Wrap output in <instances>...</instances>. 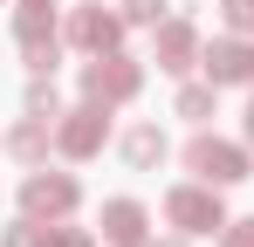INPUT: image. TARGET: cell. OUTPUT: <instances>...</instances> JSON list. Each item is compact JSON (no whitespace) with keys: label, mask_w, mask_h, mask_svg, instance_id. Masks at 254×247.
<instances>
[{"label":"cell","mask_w":254,"mask_h":247,"mask_svg":"<svg viewBox=\"0 0 254 247\" xmlns=\"http://www.w3.org/2000/svg\"><path fill=\"white\" fill-rule=\"evenodd\" d=\"M76 89H83L89 103H103V110H124V103H137V89H144V62H137V55H124V48L83 55Z\"/></svg>","instance_id":"obj_1"},{"label":"cell","mask_w":254,"mask_h":247,"mask_svg":"<svg viewBox=\"0 0 254 247\" xmlns=\"http://www.w3.org/2000/svg\"><path fill=\"white\" fill-rule=\"evenodd\" d=\"M179 165H186L192 179L220 185V192H227V185H248V179H254V151H248V144H234V137H213L206 124H199V130L186 137Z\"/></svg>","instance_id":"obj_2"},{"label":"cell","mask_w":254,"mask_h":247,"mask_svg":"<svg viewBox=\"0 0 254 247\" xmlns=\"http://www.w3.org/2000/svg\"><path fill=\"white\" fill-rule=\"evenodd\" d=\"M165 227L172 234H186V241H220V227H227V199H220V185L206 179H186V185H172L165 192Z\"/></svg>","instance_id":"obj_3"},{"label":"cell","mask_w":254,"mask_h":247,"mask_svg":"<svg viewBox=\"0 0 254 247\" xmlns=\"http://www.w3.org/2000/svg\"><path fill=\"white\" fill-rule=\"evenodd\" d=\"M14 48H21V69L28 76H55V62L69 55L55 7H14Z\"/></svg>","instance_id":"obj_4"},{"label":"cell","mask_w":254,"mask_h":247,"mask_svg":"<svg viewBox=\"0 0 254 247\" xmlns=\"http://www.w3.org/2000/svg\"><path fill=\"white\" fill-rule=\"evenodd\" d=\"M76 206H83V179H76V172L35 165V172L21 179V213H28V220H76Z\"/></svg>","instance_id":"obj_5"},{"label":"cell","mask_w":254,"mask_h":247,"mask_svg":"<svg viewBox=\"0 0 254 247\" xmlns=\"http://www.w3.org/2000/svg\"><path fill=\"white\" fill-rule=\"evenodd\" d=\"M124 14L117 7H103V0H83V7H69L62 14V41L76 48V55H103V48H124Z\"/></svg>","instance_id":"obj_6"},{"label":"cell","mask_w":254,"mask_h":247,"mask_svg":"<svg viewBox=\"0 0 254 247\" xmlns=\"http://www.w3.org/2000/svg\"><path fill=\"white\" fill-rule=\"evenodd\" d=\"M103 144H110V110H103V103H89V96H83L76 110L55 117V151H62L69 165H89Z\"/></svg>","instance_id":"obj_7"},{"label":"cell","mask_w":254,"mask_h":247,"mask_svg":"<svg viewBox=\"0 0 254 247\" xmlns=\"http://www.w3.org/2000/svg\"><path fill=\"white\" fill-rule=\"evenodd\" d=\"M199 55H206V41H199V28H192L186 14H165V21L151 28V62H158L165 76L186 82L192 69H199Z\"/></svg>","instance_id":"obj_8"},{"label":"cell","mask_w":254,"mask_h":247,"mask_svg":"<svg viewBox=\"0 0 254 247\" xmlns=\"http://www.w3.org/2000/svg\"><path fill=\"white\" fill-rule=\"evenodd\" d=\"M199 69L220 89H254V35H213L206 55H199Z\"/></svg>","instance_id":"obj_9"},{"label":"cell","mask_w":254,"mask_h":247,"mask_svg":"<svg viewBox=\"0 0 254 247\" xmlns=\"http://www.w3.org/2000/svg\"><path fill=\"white\" fill-rule=\"evenodd\" d=\"M103 241L110 247H151V206L130 199V192H117V199H103Z\"/></svg>","instance_id":"obj_10"},{"label":"cell","mask_w":254,"mask_h":247,"mask_svg":"<svg viewBox=\"0 0 254 247\" xmlns=\"http://www.w3.org/2000/svg\"><path fill=\"white\" fill-rule=\"evenodd\" d=\"M0 151L21 165V172H35V165H48V151H55V124H48V117H28V110H21V117H14V130L0 137Z\"/></svg>","instance_id":"obj_11"},{"label":"cell","mask_w":254,"mask_h":247,"mask_svg":"<svg viewBox=\"0 0 254 247\" xmlns=\"http://www.w3.org/2000/svg\"><path fill=\"white\" fill-rule=\"evenodd\" d=\"M117 151H124V165H130V172H158V165L172 158L165 124H130L124 137H117Z\"/></svg>","instance_id":"obj_12"},{"label":"cell","mask_w":254,"mask_h":247,"mask_svg":"<svg viewBox=\"0 0 254 247\" xmlns=\"http://www.w3.org/2000/svg\"><path fill=\"white\" fill-rule=\"evenodd\" d=\"M213 96H220V82H192V76H186V82H179V96H172V117H186L192 130H199V124L213 117Z\"/></svg>","instance_id":"obj_13"},{"label":"cell","mask_w":254,"mask_h":247,"mask_svg":"<svg viewBox=\"0 0 254 247\" xmlns=\"http://www.w3.org/2000/svg\"><path fill=\"white\" fill-rule=\"evenodd\" d=\"M21 110H28V117H62V110H69V103H62V89H55V76H28V96H21Z\"/></svg>","instance_id":"obj_14"},{"label":"cell","mask_w":254,"mask_h":247,"mask_svg":"<svg viewBox=\"0 0 254 247\" xmlns=\"http://www.w3.org/2000/svg\"><path fill=\"white\" fill-rule=\"evenodd\" d=\"M117 14H124V28H158L172 14V0H117Z\"/></svg>","instance_id":"obj_15"},{"label":"cell","mask_w":254,"mask_h":247,"mask_svg":"<svg viewBox=\"0 0 254 247\" xmlns=\"http://www.w3.org/2000/svg\"><path fill=\"white\" fill-rule=\"evenodd\" d=\"M42 234H48V220H28V213H21V220L0 227V247H42Z\"/></svg>","instance_id":"obj_16"},{"label":"cell","mask_w":254,"mask_h":247,"mask_svg":"<svg viewBox=\"0 0 254 247\" xmlns=\"http://www.w3.org/2000/svg\"><path fill=\"white\" fill-rule=\"evenodd\" d=\"M42 247H96V227H69V220H48Z\"/></svg>","instance_id":"obj_17"},{"label":"cell","mask_w":254,"mask_h":247,"mask_svg":"<svg viewBox=\"0 0 254 247\" xmlns=\"http://www.w3.org/2000/svg\"><path fill=\"white\" fill-rule=\"evenodd\" d=\"M220 28L227 35H254V0H220Z\"/></svg>","instance_id":"obj_18"},{"label":"cell","mask_w":254,"mask_h":247,"mask_svg":"<svg viewBox=\"0 0 254 247\" xmlns=\"http://www.w3.org/2000/svg\"><path fill=\"white\" fill-rule=\"evenodd\" d=\"M220 247H254V213L248 220H227V227H220Z\"/></svg>","instance_id":"obj_19"},{"label":"cell","mask_w":254,"mask_h":247,"mask_svg":"<svg viewBox=\"0 0 254 247\" xmlns=\"http://www.w3.org/2000/svg\"><path fill=\"white\" fill-rule=\"evenodd\" d=\"M241 144L254 151V89H248V110H241Z\"/></svg>","instance_id":"obj_20"},{"label":"cell","mask_w":254,"mask_h":247,"mask_svg":"<svg viewBox=\"0 0 254 247\" xmlns=\"http://www.w3.org/2000/svg\"><path fill=\"white\" fill-rule=\"evenodd\" d=\"M151 247H192V241H186V234H165V241H151Z\"/></svg>","instance_id":"obj_21"},{"label":"cell","mask_w":254,"mask_h":247,"mask_svg":"<svg viewBox=\"0 0 254 247\" xmlns=\"http://www.w3.org/2000/svg\"><path fill=\"white\" fill-rule=\"evenodd\" d=\"M14 7H55V0H14Z\"/></svg>","instance_id":"obj_22"}]
</instances>
